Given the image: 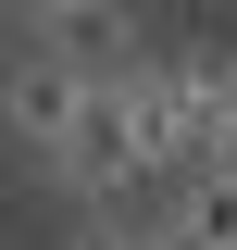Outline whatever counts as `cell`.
Returning <instances> with one entry per match:
<instances>
[{"mask_svg": "<svg viewBox=\"0 0 237 250\" xmlns=\"http://www.w3.org/2000/svg\"><path fill=\"white\" fill-rule=\"evenodd\" d=\"M62 188H75V200H125V188H162V163H150V138H138V75L88 88V113H75V150H62Z\"/></svg>", "mask_w": 237, "mask_h": 250, "instance_id": "1", "label": "cell"}, {"mask_svg": "<svg viewBox=\"0 0 237 250\" xmlns=\"http://www.w3.org/2000/svg\"><path fill=\"white\" fill-rule=\"evenodd\" d=\"M38 62H62L75 88H113V75H138V13H113V0H50L38 13Z\"/></svg>", "mask_w": 237, "mask_h": 250, "instance_id": "2", "label": "cell"}, {"mask_svg": "<svg viewBox=\"0 0 237 250\" xmlns=\"http://www.w3.org/2000/svg\"><path fill=\"white\" fill-rule=\"evenodd\" d=\"M75 113H88V88H75L62 62H38V50L13 62V88H0V125H13V138H25L50 175H62V150H75Z\"/></svg>", "mask_w": 237, "mask_h": 250, "instance_id": "3", "label": "cell"}, {"mask_svg": "<svg viewBox=\"0 0 237 250\" xmlns=\"http://www.w3.org/2000/svg\"><path fill=\"white\" fill-rule=\"evenodd\" d=\"M175 250H237V175H200V188H175Z\"/></svg>", "mask_w": 237, "mask_h": 250, "instance_id": "4", "label": "cell"}, {"mask_svg": "<svg viewBox=\"0 0 237 250\" xmlns=\"http://www.w3.org/2000/svg\"><path fill=\"white\" fill-rule=\"evenodd\" d=\"M150 250H175V225H150Z\"/></svg>", "mask_w": 237, "mask_h": 250, "instance_id": "5", "label": "cell"}]
</instances>
